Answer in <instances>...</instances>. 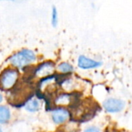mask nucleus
Wrapping results in <instances>:
<instances>
[{"instance_id": "nucleus-8", "label": "nucleus", "mask_w": 132, "mask_h": 132, "mask_svg": "<svg viewBox=\"0 0 132 132\" xmlns=\"http://www.w3.org/2000/svg\"><path fill=\"white\" fill-rule=\"evenodd\" d=\"M78 102V99H77L76 96L73 94H67L63 93L58 94L55 100L54 104L56 107H61V108H67L68 106H73Z\"/></svg>"}, {"instance_id": "nucleus-3", "label": "nucleus", "mask_w": 132, "mask_h": 132, "mask_svg": "<svg viewBox=\"0 0 132 132\" xmlns=\"http://www.w3.org/2000/svg\"><path fill=\"white\" fill-rule=\"evenodd\" d=\"M19 72L14 67H7L0 73V90L3 91L12 90L19 83Z\"/></svg>"}, {"instance_id": "nucleus-14", "label": "nucleus", "mask_w": 132, "mask_h": 132, "mask_svg": "<svg viewBox=\"0 0 132 132\" xmlns=\"http://www.w3.org/2000/svg\"><path fill=\"white\" fill-rule=\"evenodd\" d=\"M2 101H3V96L0 94V104H2Z\"/></svg>"}, {"instance_id": "nucleus-4", "label": "nucleus", "mask_w": 132, "mask_h": 132, "mask_svg": "<svg viewBox=\"0 0 132 132\" xmlns=\"http://www.w3.org/2000/svg\"><path fill=\"white\" fill-rule=\"evenodd\" d=\"M103 109L108 114H119L126 108L125 101L118 97H108L102 102Z\"/></svg>"}, {"instance_id": "nucleus-15", "label": "nucleus", "mask_w": 132, "mask_h": 132, "mask_svg": "<svg viewBox=\"0 0 132 132\" xmlns=\"http://www.w3.org/2000/svg\"><path fill=\"white\" fill-rule=\"evenodd\" d=\"M0 132H4L3 131H2V129L1 128H0Z\"/></svg>"}, {"instance_id": "nucleus-13", "label": "nucleus", "mask_w": 132, "mask_h": 132, "mask_svg": "<svg viewBox=\"0 0 132 132\" xmlns=\"http://www.w3.org/2000/svg\"><path fill=\"white\" fill-rule=\"evenodd\" d=\"M83 132H103L102 129L96 125H89L87 126L84 130Z\"/></svg>"}, {"instance_id": "nucleus-1", "label": "nucleus", "mask_w": 132, "mask_h": 132, "mask_svg": "<svg viewBox=\"0 0 132 132\" xmlns=\"http://www.w3.org/2000/svg\"><path fill=\"white\" fill-rule=\"evenodd\" d=\"M32 88L28 83L24 85H16L12 90L11 94L8 98L9 103L15 108H19L24 106L25 104L33 97Z\"/></svg>"}, {"instance_id": "nucleus-7", "label": "nucleus", "mask_w": 132, "mask_h": 132, "mask_svg": "<svg viewBox=\"0 0 132 132\" xmlns=\"http://www.w3.org/2000/svg\"><path fill=\"white\" fill-rule=\"evenodd\" d=\"M103 65L101 61L90 58L85 55L79 56L77 59V67L80 70H94L100 68Z\"/></svg>"}, {"instance_id": "nucleus-11", "label": "nucleus", "mask_w": 132, "mask_h": 132, "mask_svg": "<svg viewBox=\"0 0 132 132\" xmlns=\"http://www.w3.org/2000/svg\"><path fill=\"white\" fill-rule=\"evenodd\" d=\"M24 108L29 113H36L40 108L39 101L37 99L31 98L24 105Z\"/></svg>"}, {"instance_id": "nucleus-9", "label": "nucleus", "mask_w": 132, "mask_h": 132, "mask_svg": "<svg viewBox=\"0 0 132 132\" xmlns=\"http://www.w3.org/2000/svg\"><path fill=\"white\" fill-rule=\"evenodd\" d=\"M58 72H60L63 75H70L73 73L74 71V67L73 66L68 63V62H61L57 65L56 67Z\"/></svg>"}, {"instance_id": "nucleus-12", "label": "nucleus", "mask_w": 132, "mask_h": 132, "mask_svg": "<svg viewBox=\"0 0 132 132\" xmlns=\"http://www.w3.org/2000/svg\"><path fill=\"white\" fill-rule=\"evenodd\" d=\"M51 16H52V18H51L52 25L55 27L57 26V23H58V12H57V9L56 7H53Z\"/></svg>"}, {"instance_id": "nucleus-2", "label": "nucleus", "mask_w": 132, "mask_h": 132, "mask_svg": "<svg viewBox=\"0 0 132 132\" xmlns=\"http://www.w3.org/2000/svg\"><path fill=\"white\" fill-rule=\"evenodd\" d=\"M36 60L37 56L34 51L29 49H22L10 56L9 62L12 67L19 70L29 67L35 63Z\"/></svg>"}, {"instance_id": "nucleus-10", "label": "nucleus", "mask_w": 132, "mask_h": 132, "mask_svg": "<svg viewBox=\"0 0 132 132\" xmlns=\"http://www.w3.org/2000/svg\"><path fill=\"white\" fill-rule=\"evenodd\" d=\"M12 117L11 110L5 105H0V125L7 124Z\"/></svg>"}, {"instance_id": "nucleus-5", "label": "nucleus", "mask_w": 132, "mask_h": 132, "mask_svg": "<svg viewBox=\"0 0 132 132\" xmlns=\"http://www.w3.org/2000/svg\"><path fill=\"white\" fill-rule=\"evenodd\" d=\"M55 71L56 65L54 62L51 60H47L37 65V67L32 71V77L39 78L41 80L53 75L55 73Z\"/></svg>"}, {"instance_id": "nucleus-16", "label": "nucleus", "mask_w": 132, "mask_h": 132, "mask_svg": "<svg viewBox=\"0 0 132 132\" xmlns=\"http://www.w3.org/2000/svg\"><path fill=\"white\" fill-rule=\"evenodd\" d=\"M9 1H12V0H9Z\"/></svg>"}, {"instance_id": "nucleus-6", "label": "nucleus", "mask_w": 132, "mask_h": 132, "mask_svg": "<svg viewBox=\"0 0 132 132\" xmlns=\"http://www.w3.org/2000/svg\"><path fill=\"white\" fill-rule=\"evenodd\" d=\"M51 118L54 124L60 125L68 121L71 118V113L67 108L56 107L51 113Z\"/></svg>"}]
</instances>
